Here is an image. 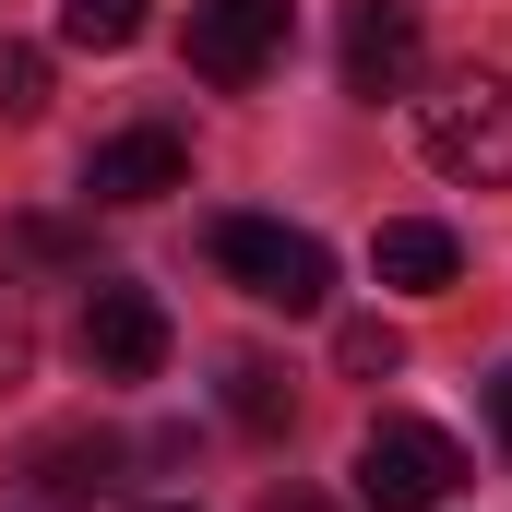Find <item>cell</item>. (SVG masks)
Segmentation results:
<instances>
[{
  "label": "cell",
  "mask_w": 512,
  "mask_h": 512,
  "mask_svg": "<svg viewBox=\"0 0 512 512\" xmlns=\"http://www.w3.org/2000/svg\"><path fill=\"white\" fill-rule=\"evenodd\" d=\"M417 155L465 191H512V84L501 72H453L417 96Z\"/></svg>",
  "instance_id": "obj_1"
},
{
  "label": "cell",
  "mask_w": 512,
  "mask_h": 512,
  "mask_svg": "<svg viewBox=\"0 0 512 512\" xmlns=\"http://www.w3.org/2000/svg\"><path fill=\"white\" fill-rule=\"evenodd\" d=\"M215 274L239 298H262V310H322L334 298V251L310 227H286V215H227L215 227Z\"/></svg>",
  "instance_id": "obj_2"
},
{
  "label": "cell",
  "mask_w": 512,
  "mask_h": 512,
  "mask_svg": "<svg viewBox=\"0 0 512 512\" xmlns=\"http://www.w3.org/2000/svg\"><path fill=\"white\" fill-rule=\"evenodd\" d=\"M453 489H465L453 429H429V417H370V441H358V512H441Z\"/></svg>",
  "instance_id": "obj_3"
},
{
  "label": "cell",
  "mask_w": 512,
  "mask_h": 512,
  "mask_svg": "<svg viewBox=\"0 0 512 512\" xmlns=\"http://www.w3.org/2000/svg\"><path fill=\"white\" fill-rule=\"evenodd\" d=\"M72 346H84V370H96V382H155V370H167V310H155V286L96 274V286H84Z\"/></svg>",
  "instance_id": "obj_4"
},
{
  "label": "cell",
  "mask_w": 512,
  "mask_h": 512,
  "mask_svg": "<svg viewBox=\"0 0 512 512\" xmlns=\"http://www.w3.org/2000/svg\"><path fill=\"white\" fill-rule=\"evenodd\" d=\"M298 36V0H191V72L203 84H262Z\"/></svg>",
  "instance_id": "obj_5"
},
{
  "label": "cell",
  "mask_w": 512,
  "mask_h": 512,
  "mask_svg": "<svg viewBox=\"0 0 512 512\" xmlns=\"http://www.w3.org/2000/svg\"><path fill=\"white\" fill-rule=\"evenodd\" d=\"M179 179H191V143H179L167 120H143V131H108V143L84 155V203H120V215H131V203H167Z\"/></svg>",
  "instance_id": "obj_6"
},
{
  "label": "cell",
  "mask_w": 512,
  "mask_h": 512,
  "mask_svg": "<svg viewBox=\"0 0 512 512\" xmlns=\"http://www.w3.org/2000/svg\"><path fill=\"white\" fill-rule=\"evenodd\" d=\"M405 84H417V12H405V0H358V12H346V96L382 108Z\"/></svg>",
  "instance_id": "obj_7"
},
{
  "label": "cell",
  "mask_w": 512,
  "mask_h": 512,
  "mask_svg": "<svg viewBox=\"0 0 512 512\" xmlns=\"http://www.w3.org/2000/svg\"><path fill=\"white\" fill-rule=\"evenodd\" d=\"M370 274L405 286V298H441V286L465 274V239H453V227H429V215H393L382 239H370Z\"/></svg>",
  "instance_id": "obj_8"
},
{
  "label": "cell",
  "mask_w": 512,
  "mask_h": 512,
  "mask_svg": "<svg viewBox=\"0 0 512 512\" xmlns=\"http://www.w3.org/2000/svg\"><path fill=\"white\" fill-rule=\"evenodd\" d=\"M227 417L274 441V429L298 417V393H286V370H274V358H227Z\"/></svg>",
  "instance_id": "obj_9"
},
{
  "label": "cell",
  "mask_w": 512,
  "mask_h": 512,
  "mask_svg": "<svg viewBox=\"0 0 512 512\" xmlns=\"http://www.w3.org/2000/svg\"><path fill=\"white\" fill-rule=\"evenodd\" d=\"M108 489V441L84 453V441H60V453H36V501H60V512H84Z\"/></svg>",
  "instance_id": "obj_10"
},
{
  "label": "cell",
  "mask_w": 512,
  "mask_h": 512,
  "mask_svg": "<svg viewBox=\"0 0 512 512\" xmlns=\"http://www.w3.org/2000/svg\"><path fill=\"white\" fill-rule=\"evenodd\" d=\"M60 36L72 48H131L143 36V0H60Z\"/></svg>",
  "instance_id": "obj_11"
},
{
  "label": "cell",
  "mask_w": 512,
  "mask_h": 512,
  "mask_svg": "<svg viewBox=\"0 0 512 512\" xmlns=\"http://www.w3.org/2000/svg\"><path fill=\"white\" fill-rule=\"evenodd\" d=\"M24 370H36V310H24V286L0 262V393H24Z\"/></svg>",
  "instance_id": "obj_12"
},
{
  "label": "cell",
  "mask_w": 512,
  "mask_h": 512,
  "mask_svg": "<svg viewBox=\"0 0 512 512\" xmlns=\"http://www.w3.org/2000/svg\"><path fill=\"white\" fill-rule=\"evenodd\" d=\"M334 358H346L358 382H382V370H405V334H393V322H346V334H334Z\"/></svg>",
  "instance_id": "obj_13"
},
{
  "label": "cell",
  "mask_w": 512,
  "mask_h": 512,
  "mask_svg": "<svg viewBox=\"0 0 512 512\" xmlns=\"http://www.w3.org/2000/svg\"><path fill=\"white\" fill-rule=\"evenodd\" d=\"M48 108V60L36 48H0V120H36Z\"/></svg>",
  "instance_id": "obj_14"
},
{
  "label": "cell",
  "mask_w": 512,
  "mask_h": 512,
  "mask_svg": "<svg viewBox=\"0 0 512 512\" xmlns=\"http://www.w3.org/2000/svg\"><path fill=\"white\" fill-rule=\"evenodd\" d=\"M489 429H501V453H512V370H489Z\"/></svg>",
  "instance_id": "obj_15"
},
{
  "label": "cell",
  "mask_w": 512,
  "mask_h": 512,
  "mask_svg": "<svg viewBox=\"0 0 512 512\" xmlns=\"http://www.w3.org/2000/svg\"><path fill=\"white\" fill-rule=\"evenodd\" d=\"M262 512H322V501H310V489H274V501H262Z\"/></svg>",
  "instance_id": "obj_16"
}]
</instances>
